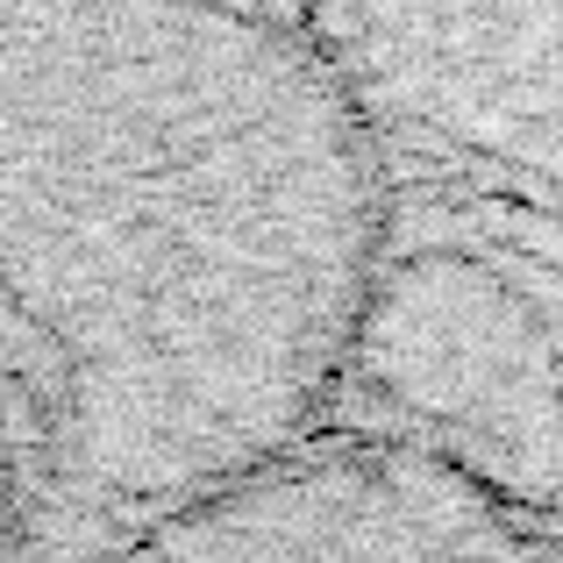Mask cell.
I'll list each match as a JSON object with an SVG mask.
<instances>
[{"mask_svg":"<svg viewBox=\"0 0 563 563\" xmlns=\"http://www.w3.org/2000/svg\"><path fill=\"white\" fill-rule=\"evenodd\" d=\"M114 563H563V528L407 442H292L129 528Z\"/></svg>","mask_w":563,"mask_h":563,"instance_id":"cell-3","label":"cell"},{"mask_svg":"<svg viewBox=\"0 0 563 563\" xmlns=\"http://www.w3.org/2000/svg\"><path fill=\"white\" fill-rule=\"evenodd\" d=\"M335 393L378 442L563 521V243L507 200L385 207Z\"/></svg>","mask_w":563,"mask_h":563,"instance_id":"cell-2","label":"cell"},{"mask_svg":"<svg viewBox=\"0 0 563 563\" xmlns=\"http://www.w3.org/2000/svg\"><path fill=\"white\" fill-rule=\"evenodd\" d=\"M378 129L250 0H0V307L57 364L79 507L151 521L329 407Z\"/></svg>","mask_w":563,"mask_h":563,"instance_id":"cell-1","label":"cell"},{"mask_svg":"<svg viewBox=\"0 0 563 563\" xmlns=\"http://www.w3.org/2000/svg\"><path fill=\"white\" fill-rule=\"evenodd\" d=\"M307 36L372 129L563 200V0H307Z\"/></svg>","mask_w":563,"mask_h":563,"instance_id":"cell-4","label":"cell"}]
</instances>
